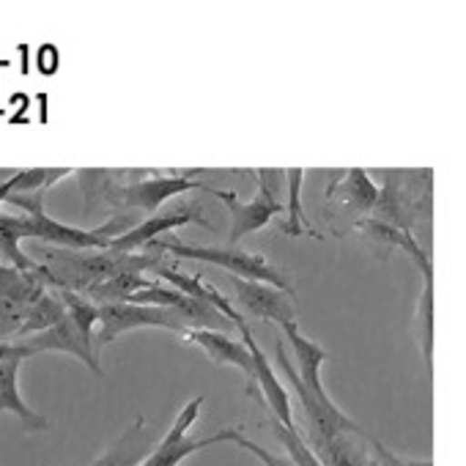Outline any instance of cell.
Instances as JSON below:
<instances>
[{"label": "cell", "mask_w": 466, "mask_h": 466, "mask_svg": "<svg viewBox=\"0 0 466 466\" xmlns=\"http://www.w3.org/2000/svg\"><path fill=\"white\" fill-rule=\"evenodd\" d=\"M354 230L365 233V237L373 239V242H381V245H390V248L406 253V256L414 261V267L420 269V275H433L431 256H428L425 245H420V239L414 237V233L400 230V228H395V225H390V222H381V219H376V217H362V219H357V222H354Z\"/></svg>", "instance_id": "cell-17"}, {"label": "cell", "mask_w": 466, "mask_h": 466, "mask_svg": "<svg viewBox=\"0 0 466 466\" xmlns=\"http://www.w3.org/2000/svg\"><path fill=\"white\" fill-rule=\"evenodd\" d=\"M280 329H283L289 346L294 349V357H297V365H294V368H297L299 379L305 381V387H308L321 403H327V406L335 403V400L327 395L324 381H321V368H324V362L329 360V354H327L316 340H310V338L299 329L297 321H289V324H283Z\"/></svg>", "instance_id": "cell-16"}, {"label": "cell", "mask_w": 466, "mask_h": 466, "mask_svg": "<svg viewBox=\"0 0 466 466\" xmlns=\"http://www.w3.org/2000/svg\"><path fill=\"white\" fill-rule=\"evenodd\" d=\"M154 278L162 280L165 286H170V289H176V291H181V294H187V297H192V299H198V302H203V305H208V308H214V310H219L233 327H239V324L245 321L242 313L230 305V299H228L217 286L206 283L200 275H187V272L176 269V267H173V258L165 261L162 267H157V269H154Z\"/></svg>", "instance_id": "cell-15"}, {"label": "cell", "mask_w": 466, "mask_h": 466, "mask_svg": "<svg viewBox=\"0 0 466 466\" xmlns=\"http://www.w3.org/2000/svg\"><path fill=\"white\" fill-rule=\"evenodd\" d=\"M17 176V167H0V189H4Z\"/></svg>", "instance_id": "cell-25"}, {"label": "cell", "mask_w": 466, "mask_h": 466, "mask_svg": "<svg viewBox=\"0 0 466 466\" xmlns=\"http://www.w3.org/2000/svg\"><path fill=\"white\" fill-rule=\"evenodd\" d=\"M143 250H157V253H165V256L181 258V261H203V264L225 269L233 278L267 283V286H275V289L286 291L289 297H294L291 278L286 272H280L261 253H248V250H239V248H198V245H187V242H178V239H157V242L146 245Z\"/></svg>", "instance_id": "cell-2"}, {"label": "cell", "mask_w": 466, "mask_h": 466, "mask_svg": "<svg viewBox=\"0 0 466 466\" xmlns=\"http://www.w3.org/2000/svg\"><path fill=\"white\" fill-rule=\"evenodd\" d=\"M143 428H146V420L137 417L127 431L124 436L102 455L96 458L91 466H140L151 450H148V436H143Z\"/></svg>", "instance_id": "cell-20"}, {"label": "cell", "mask_w": 466, "mask_h": 466, "mask_svg": "<svg viewBox=\"0 0 466 466\" xmlns=\"http://www.w3.org/2000/svg\"><path fill=\"white\" fill-rule=\"evenodd\" d=\"M417 327H420V349L425 365H433V275H422V294L417 302Z\"/></svg>", "instance_id": "cell-22"}, {"label": "cell", "mask_w": 466, "mask_h": 466, "mask_svg": "<svg viewBox=\"0 0 466 466\" xmlns=\"http://www.w3.org/2000/svg\"><path fill=\"white\" fill-rule=\"evenodd\" d=\"M237 329H239L242 343L250 349L253 362H256V390H258V400H264V406L269 409V414H272L280 425H286V428H291V431H299V428H297V420H294V409H291L289 390L283 387V381L278 379V373H275V368L269 365L267 354L261 351V346H258L253 329L248 327V321H242Z\"/></svg>", "instance_id": "cell-10"}, {"label": "cell", "mask_w": 466, "mask_h": 466, "mask_svg": "<svg viewBox=\"0 0 466 466\" xmlns=\"http://www.w3.org/2000/svg\"><path fill=\"white\" fill-rule=\"evenodd\" d=\"M406 466H433L428 458H406Z\"/></svg>", "instance_id": "cell-26"}, {"label": "cell", "mask_w": 466, "mask_h": 466, "mask_svg": "<svg viewBox=\"0 0 466 466\" xmlns=\"http://www.w3.org/2000/svg\"><path fill=\"white\" fill-rule=\"evenodd\" d=\"M203 400H206L203 395H195V398L176 414V420H173L170 431L165 433V439L151 450V455H148L140 466H181L184 458H189V455H195V452H200V450H206V447H211V444H225V441H230V436H233V431H237V428H222V431H217V433H211V436H203V439H189V436H187L189 428H192V422H195L198 414H200Z\"/></svg>", "instance_id": "cell-8"}, {"label": "cell", "mask_w": 466, "mask_h": 466, "mask_svg": "<svg viewBox=\"0 0 466 466\" xmlns=\"http://www.w3.org/2000/svg\"><path fill=\"white\" fill-rule=\"evenodd\" d=\"M302 184H305V170L291 167L286 170V187H289V203H286V219H280V230L291 239H299L305 233H310L313 239H321V233L313 230L308 222V214L302 208Z\"/></svg>", "instance_id": "cell-21"}, {"label": "cell", "mask_w": 466, "mask_h": 466, "mask_svg": "<svg viewBox=\"0 0 466 466\" xmlns=\"http://www.w3.org/2000/svg\"><path fill=\"white\" fill-rule=\"evenodd\" d=\"M167 329L173 335H181L189 329L187 321L167 310V308H157V305H132V302H118V305H99V329H96V351L107 343H113L116 338H121L124 332L132 329Z\"/></svg>", "instance_id": "cell-7"}, {"label": "cell", "mask_w": 466, "mask_h": 466, "mask_svg": "<svg viewBox=\"0 0 466 466\" xmlns=\"http://www.w3.org/2000/svg\"><path fill=\"white\" fill-rule=\"evenodd\" d=\"M184 340L198 346L211 362L217 365H230V368H239L242 376H245V390L248 395L258 398V390H256V362H253V354L245 343H237L230 340L225 332L219 329H195L189 327L184 332Z\"/></svg>", "instance_id": "cell-11"}, {"label": "cell", "mask_w": 466, "mask_h": 466, "mask_svg": "<svg viewBox=\"0 0 466 466\" xmlns=\"http://www.w3.org/2000/svg\"><path fill=\"white\" fill-rule=\"evenodd\" d=\"M34 354L23 343H0V362L6 360H31Z\"/></svg>", "instance_id": "cell-24"}, {"label": "cell", "mask_w": 466, "mask_h": 466, "mask_svg": "<svg viewBox=\"0 0 466 466\" xmlns=\"http://www.w3.org/2000/svg\"><path fill=\"white\" fill-rule=\"evenodd\" d=\"M433 170H384V187L370 217L417 237L431 225V176ZM422 245V242H420Z\"/></svg>", "instance_id": "cell-3"}, {"label": "cell", "mask_w": 466, "mask_h": 466, "mask_svg": "<svg viewBox=\"0 0 466 466\" xmlns=\"http://www.w3.org/2000/svg\"><path fill=\"white\" fill-rule=\"evenodd\" d=\"M189 222H195V225H200V228H211L208 219L203 217V206L195 203V200H187V203L173 206L170 211H157V214H151L148 219L137 222L135 228H129L127 233H121L118 239H113L110 250H118V253H137V250H143L146 245L157 242V239L162 237V233L176 230V228L189 225Z\"/></svg>", "instance_id": "cell-9"}, {"label": "cell", "mask_w": 466, "mask_h": 466, "mask_svg": "<svg viewBox=\"0 0 466 466\" xmlns=\"http://www.w3.org/2000/svg\"><path fill=\"white\" fill-rule=\"evenodd\" d=\"M170 261L165 253L157 250H143V253H118V250H47L42 256V264L50 269L56 278L53 289H66L86 294L91 286L105 283L110 278L137 272L146 275L157 267Z\"/></svg>", "instance_id": "cell-1"}, {"label": "cell", "mask_w": 466, "mask_h": 466, "mask_svg": "<svg viewBox=\"0 0 466 466\" xmlns=\"http://www.w3.org/2000/svg\"><path fill=\"white\" fill-rule=\"evenodd\" d=\"M275 362H278V368L283 370V376L289 379V384H291V390L297 392V398H299V403H302V409H305V417H308V444L310 447H316V444H324V441H329V439H335L338 433H365L338 403H321L308 387H305V381L299 379V373H297V368H294V362H291V357L286 354V349H283V338L278 335L275 338Z\"/></svg>", "instance_id": "cell-5"}, {"label": "cell", "mask_w": 466, "mask_h": 466, "mask_svg": "<svg viewBox=\"0 0 466 466\" xmlns=\"http://www.w3.org/2000/svg\"><path fill=\"white\" fill-rule=\"evenodd\" d=\"M230 289L237 294L239 305L256 316L258 321H269V324H289L297 321V310L294 302L286 291L267 286V283H256V280H242V278H230Z\"/></svg>", "instance_id": "cell-12"}, {"label": "cell", "mask_w": 466, "mask_h": 466, "mask_svg": "<svg viewBox=\"0 0 466 466\" xmlns=\"http://www.w3.org/2000/svg\"><path fill=\"white\" fill-rule=\"evenodd\" d=\"M313 450L324 466H370L368 433H338L335 439L316 444Z\"/></svg>", "instance_id": "cell-19"}, {"label": "cell", "mask_w": 466, "mask_h": 466, "mask_svg": "<svg viewBox=\"0 0 466 466\" xmlns=\"http://www.w3.org/2000/svg\"><path fill=\"white\" fill-rule=\"evenodd\" d=\"M256 178H258V195L253 200H242L237 192L217 189V187L211 192L217 200L225 203V208L230 214V230H228L230 248H237L248 233L267 228L283 211V203H280L278 187H275V170H256Z\"/></svg>", "instance_id": "cell-6"}, {"label": "cell", "mask_w": 466, "mask_h": 466, "mask_svg": "<svg viewBox=\"0 0 466 466\" xmlns=\"http://www.w3.org/2000/svg\"><path fill=\"white\" fill-rule=\"evenodd\" d=\"M34 357L36 354H45V351H61V354H72L77 357L80 362H86L96 376H102V362H99V351L86 343V338L80 335V329L75 327V321L69 319V313L50 329L39 332V335H31L25 340H20Z\"/></svg>", "instance_id": "cell-13"}, {"label": "cell", "mask_w": 466, "mask_h": 466, "mask_svg": "<svg viewBox=\"0 0 466 466\" xmlns=\"http://www.w3.org/2000/svg\"><path fill=\"white\" fill-rule=\"evenodd\" d=\"M20 365L23 360H6V362H0V414L4 411H12L23 431L25 433H34V431H47L50 422L36 414L20 395V387H17V376H20Z\"/></svg>", "instance_id": "cell-18"}, {"label": "cell", "mask_w": 466, "mask_h": 466, "mask_svg": "<svg viewBox=\"0 0 466 466\" xmlns=\"http://www.w3.org/2000/svg\"><path fill=\"white\" fill-rule=\"evenodd\" d=\"M379 195H381V187H376L373 178L362 167L329 170L327 200H338L340 208L357 214V219H362L365 214H373V208L379 203Z\"/></svg>", "instance_id": "cell-14"}, {"label": "cell", "mask_w": 466, "mask_h": 466, "mask_svg": "<svg viewBox=\"0 0 466 466\" xmlns=\"http://www.w3.org/2000/svg\"><path fill=\"white\" fill-rule=\"evenodd\" d=\"M272 431L280 439V444H283V450H286V455H289V461L294 466H324L321 458L316 455V450L308 444V439L299 431H291V428L280 425L275 417H272Z\"/></svg>", "instance_id": "cell-23"}, {"label": "cell", "mask_w": 466, "mask_h": 466, "mask_svg": "<svg viewBox=\"0 0 466 466\" xmlns=\"http://www.w3.org/2000/svg\"><path fill=\"white\" fill-rule=\"evenodd\" d=\"M80 178L94 181V192H99L110 206L116 208H143L146 214H157L162 203H167L170 198L187 195V192H214V187L198 181L189 173H176V176H154V178H143L135 184H113L107 181L105 170H80Z\"/></svg>", "instance_id": "cell-4"}]
</instances>
